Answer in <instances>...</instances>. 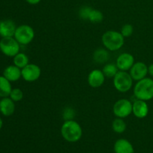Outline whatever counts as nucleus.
Wrapping results in <instances>:
<instances>
[{"label":"nucleus","instance_id":"obj_1","mask_svg":"<svg viewBox=\"0 0 153 153\" xmlns=\"http://www.w3.org/2000/svg\"><path fill=\"white\" fill-rule=\"evenodd\" d=\"M63 138L70 143H76L82 137L83 130L82 126L74 120L64 121L61 128Z\"/></svg>","mask_w":153,"mask_h":153},{"label":"nucleus","instance_id":"obj_2","mask_svg":"<svg viewBox=\"0 0 153 153\" xmlns=\"http://www.w3.org/2000/svg\"><path fill=\"white\" fill-rule=\"evenodd\" d=\"M102 42L104 47L109 52H116L123 46L125 37L122 35L120 31L109 30L102 34Z\"/></svg>","mask_w":153,"mask_h":153},{"label":"nucleus","instance_id":"obj_3","mask_svg":"<svg viewBox=\"0 0 153 153\" xmlns=\"http://www.w3.org/2000/svg\"><path fill=\"white\" fill-rule=\"evenodd\" d=\"M133 94L137 100L149 101L153 99V79L146 77L137 81L133 88Z\"/></svg>","mask_w":153,"mask_h":153},{"label":"nucleus","instance_id":"obj_4","mask_svg":"<svg viewBox=\"0 0 153 153\" xmlns=\"http://www.w3.org/2000/svg\"><path fill=\"white\" fill-rule=\"evenodd\" d=\"M134 80L127 71L119 70L113 78V85L115 89L120 93H127L132 88Z\"/></svg>","mask_w":153,"mask_h":153},{"label":"nucleus","instance_id":"obj_5","mask_svg":"<svg viewBox=\"0 0 153 153\" xmlns=\"http://www.w3.org/2000/svg\"><path fill=\"white\" fill-rule=\"evenodd\" d=\"M35 37L34 28L28 25H21L16 27L13 37L18 43L22 46H26L31 43Z\"/></svg>","mask_w":153,"mask_h":153},{"label":"nucleus","instance_id":"obj_6","mask_svg":"<svg viewBox=\"0 0 153 153\" xmlns=\"http://www.w3.org/2000/svg\"><path fill=\"white\" fill-rule=\"evenodd\" d=\"M0 51L5 56L13 58L20 52V44L13 37H1L0 40Z\"/></svg>","mask_w":153,"mask_h":153},{"label":"nucleus","instance_id":"obj_7","mask_svg":"<svg viewBox=\"0 0 153 153\" xmlns=\"http://www.w3.org/2000/svg\"><path fill=\"white\" fill-rule=\"evenodd\" d=\"M113 113L116 117H128L132 114V102L128 99L117 100L113 106Z\"/></svg>","mask_w":153,"mask_h":153},{"label":"nucleus","instance_id":"obj_8","mask_svg":"<svg viewBox=\"0 0 153 153\" xmlns=\"http://www.w3.org/2000/svg\"><path fill=\"white\" fill-rule=\"evenodd\" d=\"M41 76V69L35 64H28L22 69V78L27 82H34Z\"/></svg>","mask_w":153,"mask_h":153},{"label":"nucleus","instance_id":"obj_9","mask_svg":"<svg viewBox=\"0 0 153 153\" xmlns=\"http://www.w3.org/2000/svg\"><path fill=\"white\" fill-rule=\"evenodd\" d=\"M134 81L137 82L144 79L148 75V66L142 61L134 62L131 68L128 71Z\"/></svg>","mask_w":153,"mask_h":153},{"label":"nucleus","instance_id":"obj_10","mask_svg":"<svg viewBox=\"0 0 153 153\" xmlns=\"http://www.w3.org/2000/svg\"><path fill=\"white\" fill-rule=\"evenodd\" d=\"M115 64L119 70L128 72L134 64V58L131 53L123 52L117 57Z\"/></svg>","mask_w":153,"mask_h":153},{"label":"nucleus","instance_id":"obj_11","mask_svg":"<svg viewBox=\"0 0 153 153\" xmlns=\"http://www.w3.org/2000/svg\"><path fill=\"white\" fill-rule=\"evenodd\" d=\"M105 76L103 73L102 70L100 69L93 70L88 74V85L93 88H98L102 86L105 81Z\"/></svg>","mask_w":153,"mask_h":153},{"label":"nucleus","instance_id":"obj_12","mask_svg":"<svg viewBox=\"0 0 153 153\" xmlns=\"http://www.w3.org/2000/svg\"><path fill=\"white\" fill-rule=\"evenodd\" d=\"M149 106L146 101L137 100L132 103V114L138 119L146 117L149 114Z\"/></svg>","mask_w":153,"mask_h":153},{"label":"nucleus","instance_id":"obj_13","mask_svg":"<svg viewBox=\"0 0 153 153\" xmlns=\"http://www.w3.org/2000/svg\"><path fill=\"white\" fill-rule=\"evenodd\" d=\"M16 25L12 19H3L0 21V37H13L16 29Z\"/></svg>","mask_w":153,"mask_h":153},{"label":"nucleus","instance_id":"obj_14","mask_svg":"<svg viewBox=\"0 0 153 153\" xmlns=\"http://www.w3.org/2000/svg\"><path fill=\"white\" fill-rule=\"evenodd\" d=\"M16 106L13 102L9 97L1 98L0 100V113L4 117H10L15 112Z\"/></svg>","mask_w":153,"mask_h":153},{"label":"nucleus","instance_id":"obj_15","mask_svg":"<svg viewBox=\"0 0 153 153\" xmlns=\"http://www.w3.org/2000/svg\"><path fill=\"white\" fill-rule=\"evenodd\" d=\"M2 76L10 82H16L22 78V69L19 68L14 64L7 66L3 70Z\"/></svg>","mask_w":153,"mask_h":153},{"label":"nucleus","instance_id":"obj_16","mask_svg":"<svg viewBox=\"0 0 153 153\" xmlns=\"http://www.w3.org/2000/svg\"><path fill=\"white\" fill-rule=\"evenodd\" d=\"M115 153H134V147L131 142L124 138L118 139L114 145Z\"/></svg>","mask_w":153,"mask_h":153},{"label":"nucleus","instance_id":"obj_17","mask_svg":"<svg viewBox=\"0 0 153 153\" xmlns=\"http://www.w3.org/2000/svg\"><path fill=\"white\" fill-rule=\"evenodd\" d=\"M108 52L109 51L106 49H102V48L97 49L93 55L94 61L97 64H105L108 61L110 57Z\"/></svg>","mask_w":153,"mask_h":153},{"label":"nucleus","instance_id":"obj_18","mask_svg":"<svg viewBox=\"0 0 153 153\" xmlns=\"http://www.w3.org/2000/svg\"><path fill=\"white\" fill-rule=\"evenodd\" d=\"M11 90V82L3 76H0V98L9 97Z\"/></svg>","mask_w":153,"mask_h":153},{"label":"nucleus","instance_id":"obj_19","mask_svg":"<svg viewBox=\"0 0 153 153\" xmlns=\"http://www.w3.org/2000/svg\"><path fill=\"white\" fill-rule=\"evenodd\" d=\"M13 63L15 66L22 69L29 64V58L26 54L19 52L13 58Z\"/></svg>","mask_w":153,"mask_h":153},{"label":"nucleus","instance_id":"obj_20","mask_svg":"<svg viewBox=\"0 0 153 153\" xmlns=\"http://www.w3.org/2000/svg\"><path fill=\"white\" fill-rule=\"evenodd\" d=\"M102 70L105 76L108 79H113L116 76L117 73L119 72V69L117 67L116 64H113V63L105 64Z\"/></svg>","mask_w":153,"mask_h":153},{"label":"nucleus","instance_id":"obj_21","mask_svg":"<svg viewBox=\"0 0 153 153\" xmlns=\"http://www.w3.org/2000/svg\"><path fill=\"white\" fill-rule=\"evenodd\" d=\"M112 129L117 134H122L126 129V123L123 118L117 117L112 122Z\"/></svg>","mask_w":153,"mask_h":153},{"label":"nucleus","instance_id":"obj_22","mask_svg":"<svg viewBox=\"0 0 153 153\" xmlns=\"http://www.w3.org/2000/svg\"><path fill=\"white\" fill-rule=\"evenodd\" d=\"M103 19H104L103 13L97 9L93 8L90 13L88 20L92 23H100L102 22Z\"/></svg>","mask_w":153,"mask_h":153},{"label":"nucleus","instance_id":"obj_23","mask_svg":"<svg viewBox=\"0 0 153 153\" xmlns=\"http://www.w3.org/2000/svg\"><path fill=\"white\" fill-rule=\"evenodd\" d=\"M23 91H22L20 88H12L10 95H9V97H10L13 102H20L21 100L23 99Z\"/></svg>","mask_w":153,"mask_h":153},{"label":"nucleus","instance_id":"obj_24","mask_svg":"<svg viewBox=\"0 0 153 153\" xmlns=\"http://www.w3.org/2000/svg\"><path fill=\"white\" fill-rule=\"evenodd\" d=\"M76 117V111L71 107H66L62 112V117L66 120H71Z\"/></svg>","mask_w":153,"mask_h":153},{"label":"nucleus","instance_id":"obj_25","mask_svg":"<svg viewBox=\"0 0 153 153\" xmlns=\"http://www.w3.org/2000/svg\"><path fill=\"white\" fill-rule=\"evenodd\" d=\"M92 9V7H89V6H83V7H82L79 10V17L82 19H84V20H88L90 13H91Z\"/></svg>","mask_w":153,"mask_h":153},{"label":"nucleus","instance_id":"obj_26","mask_svg":"<svg viewBox=\"0 0 153 153\" xmlns=\"http://www.w3.org/2000/svg\"><path fill=\"white\" fill-rule=\"evenodd\" d=\"M134 28L131 24H125L122 26L120 30V33L124 37H129L132 35Z\"/></svg>","mask_w":153,"mask_h":153},{"label":"nucleus","instance_id":"obj_27","mask_svg":"<svg viewBox=\"0 0 153 153\" xmlns=\"http://www.w3.org/2000/svg\"><path fill=\"white\" fill-rule=\"evenodd\" d=\"M27 3L31 5H35V4H39L41 1V0H25Z\"/></svg>","mask_w":153,"mask_h":153},{"label":"nucleus","instance_id":"obj_28","mask_svg":"<svg viewBox=\"0 0 153 153\" xmlns=\"http://www.w3.org/2000/svg\"><path fill=\"white\" fill-rule=\"evenodd\" d=\"M148 74L153 78V64H151L150 65L148 66Z\"/></svg>","mask_w":153,"mask_h":153},{"label":"nucleus","instance_id":"obj_29","mask_svg":"<svg viewBox=\"0 0 153 153\" xmlns=\"http://www.w3.org/2000/svg\"><path fill=\"white\" fill-rule=\"evenodd\" d=\"M2 126H3V120H2V119L1 118V117H0V130L1 129Z\"/></svg>","mask_w":153,"mask_h":153}]
</instances>
